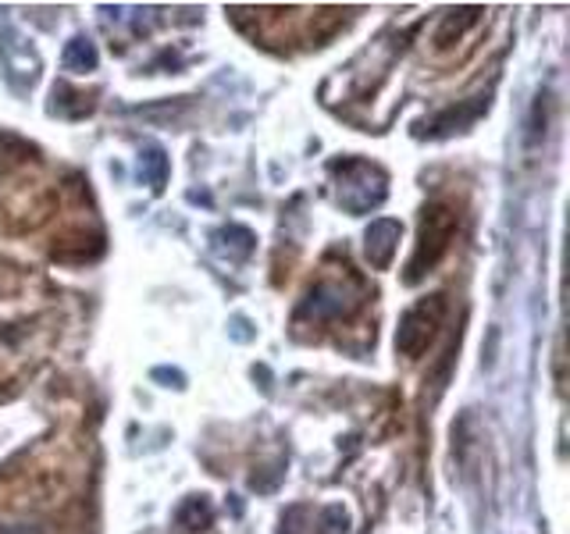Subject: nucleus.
<instances>
[{"label": "nucleus", "mask_w": 570, "mask_h": 534, "mask_svg": "<svg viewBox=\"0 0 570 534\" xmlns=\"http://www.w3.org/2000/svg\"><path fill=\"white\" fill-rule=\"evenodd\" d=\"M400 236H403V225L392 221V218H374L364 231V254L367 264L374 271H389L392 260H396V249H400Z\"/></svg>", "instance_id": "nucleus-5"}, {"label": "nucleus", "mask_w": 570, "mask_h": 534, "mask_svg": "<svg viewBox=\"0 0 570 534\" xmlns=\"http://www.w3.org/2000/svg\"><path fill=\"white\" fill-rule=\"evenodd\" d=\"M442 317H445V296H428V299L414 303V307L400 317L396 353L406 356V360H417V356H424V349L435 343Z\"/></svg>", "instance_id": "nucleus-3"}, {"label": "nucleus", "mask_w": 570, "mask_h": 534, "mask_svg": "<svg viewBox=\"0 0 570 534\" xmlns=\"http://www.w3.org/2000/svg\"><path fill=\"white\" fill-rule=\"evenodd\" d=\"M61 61H65L68 71H79V76H82V71H94L100 65V53H97V47H94L89 36H71V40L65 43Z\"/></svg>", "instance_id": "nucleus-8"}, {"label": "nucleus", "mask_w": 570, "mask_h": 534, "mask_svg": "<svg viewBox=\"0 0 570 534\" xmlns=\"http://www.w3.org/2000/svg\"><path fill=\"white\" fill-rule=\"evenodd\" d=\"M214 524V506L207 503V495H189L183 506H178V527L196 534V531H207Z\"/></svg>", "instance_id": "nucleus-10"}, {"label": "nucleus", "mask_w": 570, "mask_h": 534, "mask_svg": "<svg viewBox=\"0 0 570 534\" xmlns=\"http://www.w3.org/2000/svg\"><path fill=\"white\" fill-rule=\"evenodd\" d=\"M456 228H460V214L450 204H428L421 210L417 243H414V254H410L406 271H403L406 285H417L424 275L435 271V267L442 264V257L450 254V246L456 239Z\"/></svg>", "instance_id": "nucleus-1"}, {"label": "nucleus", "mask_w": 570, "mask_h": 534, "mask_svg": "<svg viewBox=\"0 0 570 534\" xmlns=\"http://www.w3.org/2000/svg\"><path fill=\"white\" fill-rule=\"evenodd\" d=\"M549 132V93H539L531 103V118H528V147L539 150Z\"/></svg>", "instance_id": "nucleus-13"}, {"label": "nucleus", "mask_w": 570, "mask_h": 534, "mask_svg": "<svg viewBox=\"0 0 570 534\" xmlns=\"http://www.w3.org/2000/svg\"><path fill=\"white\" fill-rule=\"evenodd\" d=\"M489 111V97H471L463 100L460 107H450V111L435 115L432 121H421V132L428 136H450V132H463Z\"/></svg>", "instance_id": "nucleus-6"}, {"label": "nucleus", "mask_w": 570, "mask_h": 534, "mask_svg": "<svg viewBox=\"0 0 570 534\" xmlns=\"http://www.w3.org/2000/svg\"><path fill=\"white\" fill-rule=\"evenodd\" d=\"M139 175L147 178L154 192L165 189V182H168V157H165V150H160V147L142 150L139 154Z\"/></svg>", "instance_id": "nucleus-12"}, {"label": "nucleus", "mask_w": 570, "mask_h": 534, "mask_svg": "<svg viewBox=\"0 0 570 534\" xmlns=\"http://www.w3.org/2000/svg\"><path fill=\"white\" fill-rule=\"evenodd\" d=\"M0 61H4V76L14 89H29L40 76V53L32 50L14 29L4 32V43H0Z\"/></svg>", "instance_id": "nucleus-4"}, {"label": "nucleus", "mask_w": 570, "mask_h": 534, "mask_svg": "<svg viewBox=\"0 0 570 534\" xmlns=\"http://www.w3.org/2000/svg\"><path fill=\"white\" fill-rule=\"evenodd\" d=\"M350 307H353V303H350V296L343 293V285H335V281H321V285H314V289L307 293V299H303L299 317L328 320V317H343Z\"/></svg>", "instance_id": "nucleus-7"}, {"label": "nucleus", "mask_w": 570, "mask_h": 534, "mask_svg": "<svg viewBox=\"0 0 570 534\" xmlns=\"http://www.w3.org/2000/svg\"><path fill=\"white\" fill-rule=\"evenodd\" d=\"M214 239H218V249H222L228 260H246L249 254H254V246H257L254 231L243 228V225H228Z\"/></svg>", "instance_id": "nucleus-9"}, {"label": "nucleus", "mask_w": 570, "mask_h": 534, "mask_svg": "<svg viewBox=\"0 0 570 534\" xmlns=\"http://www.w3.org/2000/svg\"><path fill=\"white\" fill-rule=\"evenodd\" d=\"M332 178H335V200L350 214H371L385 204L389 196V175L371 165L364 157H343L332 160Z\"/></svg>", "instance_id": "nucleus-2"}, {"label": "nucleus", "mask_w": 570, "mask_h": 534, "mask_svg": "<svg viewBox=\"0 0 570 534\" xmlns=\"http://www.w3.org/2000/svg\"><path fill=\"white\" fill-rule=\"evenodd\" d=\"M481 14H485L481 8H456V11H450V14L442 18L439 32H435V43H439V47H450L453 40H460V36L478 22Z\"/></svg>", "instance_id": "nucleus-11"}, {"label": "nucleus", "mask_w": 570, "mask_h": 534, "mask_svg": "<svg viewBox=\"0 0 570 534\" xmlns=\"http://www.w3.org/2000/svg\"><path fill=\"white\" fill-rule=\"evenodd\" d=\"M32 154V147L26 139H18L11 132H0V171H8L14 165H22V160Z\"/></svg>", "instance_id": "nucleus-14"}]
</instances>
